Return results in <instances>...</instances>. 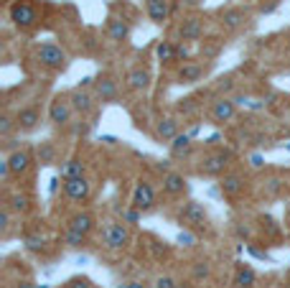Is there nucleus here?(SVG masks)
<instances>
[{
    "instance_id": "obj_23",
    "label": "nucleus",
    "mask_w": 290,
    "mask_h": 288,
    "mask_svg": "<svg viewBox=\"0 0 290 288\" xmlns=\"http://www.w3.org/2000/svg\"><path fill=\"white\" fill-rule=\"evenodd\" d=\"M255 283H257V275H255V270L252 268H239L237 270V275H234V288H255Z\"/></svg>"
},
{
    "instance_id": "obj_38",
    "label": "nucleus",
    "mask_w": 290,
    "mask_h": 288,
    "mask_svg": "<svg viewBox=\"0 0 290 288\" xmlns=\"http://www.w3.org/2000/svg\"><path fill=\"white\" fill-rule=\"evenodd\" d=\"M8 222H11V212H8V207H6L3 212H0V227L6 230V227H8Z\"/></svg>"
},
{
    "instance_id": "obj_43",
    "label": "nucleus",
    "mask_w": 290,
    "mask_h": 288,
    "mask_svg": "<svg viewBox=\"0 0 290 288\" xmlns=\"http://www.w3.org/2000/svg\"><path fill=\"white\" fill-rule=\"evenodd\" d=\"M16 288H36V285H33V283H28V280H23V283H18Z\"/></svg>"
},
{
    "instance_id": "obj_8",
    "label": "nucleus",
    "mask_w": 290,
    "mask_h": 288,
    "mask_svg": "<svg viewBox=\"0 0 290 288\" xmlns=\"http://www.w3.org/2000/svg\"><path fill=\"white\" fill-rule=\"evenodd\" d=\"M71 102L69 100H61V97H56L54 102H51V107H49V120L54 122V125H66V122L71 120Z\"/></svg>"
},
{
    "instance_id": "obj_24",
    "label": "nucleus",
    "mask_w": 290,
    "mask_h": 288,
    "mask_svg": "<svg viewBox=\"0 0 290 288\" xmlns=\"http://www.w3.org/2000/svg\"><path fill=\"white\" fill-rule=\"evenodd\" d=\"M176 135H178V122H176L173 117H163V120L158 122V138L173 140Z\"/></svg>"
},
{
    "instance_id": "obj_10",
    "label": "nucleus",
    "mask_w": 290,
    "mask_h": 288,
    "mask_svg": "<svg viewBox=\"0 0 290 288\" xmlns=\"http://www.w3.org/2000/svg\"><path fill=\"white\" fill-rule=\"evenodd\" d=\"M186 191V179L181 176V174H173V171H168L163 176V194H168V196H178V194H183Z\"/></svg>"
},
{
    "instance_id": "obj_30",
    "label": "nucleus",
    "mask_w": 290,
    "mask_h": 288,
    "mask_svg": "<svg viewBox=\"0 0 290 288\" xmlns=\"http://www.w3.org/2000/svg\"><path fill=\"white\" fill-rule=\"evenodd\" d=\"M38 158H41V163H51V161H54V148H51V143H41Z\"/></svg>"
},
{
    "instance_id": "obj_19",
    "label": "nucleus",
    "mask_w": 290,
    "mask_h": 288,
    "mask_svg": "<svg viewBox=\"0 0 290 288\" xmlns=\"http://www.w3.org/2000/svg\"><path fill=\"white\" fill-rule=\"evenodd\" d=\"M97 97H100L102 102H115V100H117V85H115L110 77H102V79L97 82Z\"/></svg>"
},
{
    "instance_id": "obj_26",
    "label": "nucleus",
    "mask_w": 290,
    "mask_h": 288,
    "mask_svg": "<svg viewBox=\"0 0 290 288\" xmlns=\"http://www.w3.org/2000/svg\"><path fill=\"white\" fill-rule=\"evenodd\" d=\"M61 176H64V179L84 176V163H81L79 158H71V161H66L64 166H61Z\"/></svg>"
},
{
    "instance_id": "obj_21",
    "label": "nucleus",
    "mask_w": 290,
    "mask_h": 288,
    "mask_svg": "<svg viewBox=\"0 0 290 288\" xmlns=\"http://www.w3.org/2000/svg\"><path fill=\"white\" fill-rule=\"evenodd\" d=\"M204 77V66L201 64H183L178 69V79L183 82V85H194V82H199Z\"/></svg>"
},
{
    "instance_id": "obj_36",
    "label": "nucleus",
    "mask_w": 290,
    "mask_h": 288,
    "mask_svg": "<svg viewBox=\"0 0 290 288\" xmlns=\"http://www.w3.org/2000/svg\"><path fill=\"white\" fill-rule=\"evenodd\" d=\"M11 130H13V120H11V117H0V133L8 135Z\"/></svg>"
},
{
    "instance_id": "obj_7",
    "label": "nucleus",
    "mask_w": 290,
    "mask_h": 288,
    "mask_svg": "<svg viewBox=\"0 0 290 288\" xmlns=\"http://www.w3.org/2000/svg\"><path fill=\"white\" fill-rule=\"evenodd\" d=\"M204 222H206V209H204V204H199V201L183 204V209H181V225L201 227Z\"/></svg>"
},
{
    "instance_id": "obj_16",
    "label": "nucleus",
    "mask_w": 290,
    "mask_h": 288,
    "mask_svg": "<svg viewBox=\"0 0 290 288\" xmlns=\"http://www.w3.org/2000/svg\"><path fill=\"white\" fill-rule=\"evenodd\" d=\"M128 85H130V90H135V92L148 90V87H150V71L143 69V66L133 69V71L128 74Z\"/></svg>"
},
{
    "instance_id": "obj_27",
    "label": "nucleus",
    "mask_w": 290,
    "mask_h": 288,
    "mask_svg": "<svg viewBox=\"0 0 290 288\" xmlns=\"http://www.w3.org/2000/svg\"><path fill=\"white\" fill-rule=\"evenodd\" d=\"M84 240H87V235H81V232H76V230H71V227H66V235H64V242L69 245V248H81V245H84Z\"/></svg>"
},
{
    "instance_id": "obj_42",
    "label": "nucleus",
    "mask_w": 290,
    "mask_h": 288,
    "mask_svg": "<svg viewBox=\"0 0 290 288\" xmlns=\"http://www.w3.org/2000/svg\"><path fill=\"white\" fill-rule=\"evenodd\" d=\"M199 130H201V128H199V125H194V128L188 130V135H191V138H196V135H199Z\"/></svg>"
},
{
    "instance_id": "obj_25",
    "label": "nucleus",
    "mask_w": 290,
    "mask_h": 288,
    "mask_svg": "<svg viewBox=\"0 0 290 288\" xmlns=\"http://www.w3.org/2000/svg\"><path fill=\"white\" fill-rule=\"evenodd\" d=\"M155 56H158L163 64L176 61V44H173V41H160V44L155 46Z\"/></svg>"
},
{
    "instance_id": "obj_14",
    "label": "nucleus",
    "mask_w": 290,
    "mask_h": 288,
    "mask_svg": "<svg viewBox=\"0 0 290 288\" xmlns=\"http://www.w3.org/2000/svg\"><path fill=\"white\" fill-rule=\"evenodd\" d=\"M8 163H11L13 176H21L31 169V156H28V151H16V153L8 156Z\"/></svg>"
},
{
    "instance_id": "obj_44",
    "label": "nucleus",
    "mask_w": 290,
    "mask_h": 288,
    "mask_svg": "<svg viewBox=\"0 0 290 288\" xmlns=\"http://www.w3.org/2000/svg\"><path fill=\"white\" fill-rule=\"evenodd\" d=\"M125 288H145V285H143V283H138V280H133V283H128Z\"/></svg>"
},
{
    "instance_id": "obj_46",
    "label": "nucleus",
    "mask_w": 290,
    "mask_h": 288,
    "mask_svg": "<svg viewBox=\"0 0 290 288\" xmlns=\"http://www.w3.org/2000/svg\"><path fill=\"white\" fill-rule=\"evenodd\" d=\"M285 148H287V151H290V143H285Z\"/></svg>"
},
{
    "instance_id": "obj_3",
    "label": "nucleus",
    "mask_w": 290,
    "mask_h": 288,
    "mask_svg": "<svg viewBox=\"0 0 290 288\" xmlns=\"http://www.w3.org/2000/svg\"><path fill=\"white\" fill-rule=\"evenodd\" d=\"M102 242H105L107 250H122V248H125V245L130 242V232H128L125 222H122V225H117V222L107 225L105 232H102Z\"/></svg>"
},
{
    "instance_id": "obj_9",
    "label": "nucleus",
    "mask_w": 290,
    "mask_h": 288,
    "mask_svg": "<svg viewBox=\"0 0 290 288\" xmlns=\"http://www.w3.org/2000/svg\"><path fill=\"white\" fill-rule=\"evenodd\" d=\"M234 112H237V102L222 97V100H217L214 107H212V120L222 125V122H229V120L234 117Z\"/></svg>"
},
{
    "instance_id": "obj_31",
    "label": "nucleus",
    "mask_w": 290,
    "mask_h": 288,
    "mask_svg": "<svg viewBox=\"0 0 290 288\" xmlns=\"http://www.w3.org/2000/svg\"><path fill=\"white\" fill-rule=\"evenodd\" d=\"M178 245H183V248H194V245H196V235L188 232V230L178 232Z\"/></svg>"
},
{
    "instance_id": "obj_1",
    "label": "nucleus",
    "mask_w": 290,
    "mask_h": 288,
    "mask_svg": "<svg viewBox=\"0 0 290 288\" xmlns=\"http://www.w3.org/2000/svg\"><path fill=\"white\" fill-rule=\"evenodd\" d=\"M232 161V151H214V153H206L199 163V174L204 176H219Z\"/></svg>"
},
{
    "instance_id": "obj_34",
    "label": "nucleus",
    "mask_w": 290,
    "mask_h": 288,
    "mask_svg": "<svg viewBox=\"0 0 290 288\" xmlns=\"http://www.w3.org/2000/svg\"><path fill=\"white\" fill-rule=\"evenodd\" d=\"M155 288H178V285H176V280L171 275H163V278L155 280Z\"/></svg>"
},
{
    "instance_id": "obj_15",
    "label": "nucleus",
    "mask_w": 290,
    "mask_h": 288,
    "mask_svg": "<svg viewBox=\"0 0 290 288\" xmlns=\"http://www.w3.org/2000/svg\"><path fill=\"white\" fill-rule=\"evenodd\" d=\"M148 18L153 23H165L168 18V0H148Z\"/></svg>"
},
{
    "instance_id": "obj_5",
    "label": "nucleus",
    "mask_w": 290,
    "mask_h": 288,
    "mask_svg": "<svg viewBox=\"0 0 290 288\" xmlns=\"http://www.w3.org/2000/svg\"><path fill=\"white\" fill-rule=\"evenodd\" d=\"M64 194L71 201H87L92 194V186L84 176H74V179H64Z\"/></svg>"
},
{
    "instance_id": "obj_40",
    "label": "nucleus",
    "mask_w": 290,
    "mask_h": 288,
    "mask_svg": "<svg viewBox=\"0 0 290 288\" xmlns=\"http://www.w3.org/2000/svg\"><path fill=\"white\" fill-rule=\"evenodd\" d=\"M194 275H196V278H206V275H209V268H206V265L201 263V265H196V270H194Z\"/></svg>"
},
{
    "instance_id": "obj_2",
    "label": "nucleus",
    "mask_w": 290,
    "mask_h": 288,
    "mask_svg": "<svg viewBox=\"0 0 290 288\" xmlns=\"http://www.w3.org/2000/svg\"><path fill=\"white\" fill-rule=\"evenodd\" d=\"M36 56H38L41 64L49 66V69H64V66H66V51H64L61 46L51 44V41L41 44V46L36 49Z\"/></svg>"
},
{
    "instance_id": "obj_22",
    "label": "nucleus",
    "mask_w": 290,
    "mask_h": 288,
    "mask_svg": "<svg viewBox=\"0 0 290 288\" xmlns=\"http://www.w3.org/2000/svg\"><path fill=\"white\" fill-rule=\"evenodd\" d=\"M247 21V13L242 11V8H229V11H224L222 13V23H224V28H239L242 23Z\"/></svg>"
},
{
    "instance_id": "obj_35",
    "label": "nucleus",
    "mask_w": 290,
    "mask_h": 288,
    "mask_svg": "<svg viewBox=\"0 0 290 288\" xmlns=\"http://www.w3.org/2000/svg\"><path fill=\"white\" fill-rule=\"evenodd\" d=\"M66 288H92V283L87 278H74V280H69Z\"/></svg>"
},
{
    "instance_id": "obj_33",
    "label": "nucleus",
    "mask_w": 290,
    "mask_h": 288,
    "mask_svg": "<svg viewBox=\"0 0 290 288\" xmlns=\"http://www.w3.org/2000/svg\"><path fill=\"white\" fill-rule=\"evenodd\" d=\"M178 110L183 112V115H194L199 107L194 105V100H181V105H178Z\"/></svg>"
},
{
    "instance_id": "obj_39",
    "label": "nucleus",
    "mask_w": 290,
    "mask_h": 288,
    "mask_svg": "<svg viewBox=\"0 0 290 288\" xmlns=\"http://www.w3.org/2000/svg\"><path fill=\"white\" fill-rule=\"evenodd\" d=\"M178 59H188V49H186L183 44L176 46V61H178Z\"/></svg>"
},
{
    "instance_id": "obj_17",
    "label": "nucleus",
    "mask_w": 290,
    "mask_h": 288,
    "mask_svg": "<svg viewBox=\"0 0 290 288\" xmlns=\"http://www.w3.org/2000/svg\"><path fill=\"white\" fill-rule=\"evenodd\" d=\"M107 36H110V41L120 44V41H125V38L130 36V26L122 21V18H115V21H110V26H107Z\"/></svg>"
},
{
    "instance_id": "obj_45",
    "label": "nucleus",
    "mask_w": 290,
    "mask_h": 288,
    "mask_svg": "<svg viewBox=\"0 0 290 288\" xmlns=\"http://www.w3.org/2000/svg\"><path fill=\"white\" fill-rule=\"evenodd\" d=\"M183 3H188V6H196V3H199V0H183Z\"/></svg>"
},
{
    "instance_id": "obj_6",
    "label": "nucleus",
    "mask_w": 290,
    "mask_h": 288,
    "mask_svg": "<svg viewBox=\"0 0 290 288\" xmlns=\"http://www.w3.org/2000/svg\"><path fill=\"white\" fill-rule=\"evenodd\" d=\"M130 207L140 209V212H150L155 207V189L148 184V181H140L133 191V204Z\"/></svg>"
},
{
    "instance_id": "obj_29",
    "label": "nucleus",
    "mask_w": 290,
    "mask_h": 288,
    "mask_svg": "<svg viewBox=\"0 0 290 288\" xmlns=\"http://www.w3.org/2000/svg\"><path fill=\"white\" fill-rule=\"evenodd\" d=\"M31 207V199L26 196V194H13V199H11V209H16V212H26Z\"/></svg>"
},
{
    "instance_id": "obj_18",
    "label": "nucleus",
    "mask_w": 290,
    "mask_h": 288,
    "mask_svg": "<svg viewBox=\"0 0 290 288\" xmlns=\"http://www.w3.org/2000/svg\"><path fill=\"white\" fill-rule=\"evenodd\" d=\"M69 227L76 230V232H81V235H89L92 227H94V217H92L89 212H79V214H74V217L69 220Z\"/></svg>"
},
{
    "instance_id": "obj_37",
    "label": "nucleus",
    "mask_w": 290,
    "mask_h": 288,
    "mask_svg": "<svg viewBox=\"0 0 290 288\" xmlns=\"http://www.w3.org/2000/svg\"><path fill=\"white\" fill-rule=\"evenodd\" d=\"M26 245H28V250H41V248H44V240H38V237H28V240H26Z\"/></svg>"
},
{
    "instance_id": "obj_12",
    "label": "nucleus",
    "mask_w": 290,
    "mask_h": 288,
    "mask_svg": "<svg viewBox=\"0 0 290 288\" xmlns=\"http://www.w3.org/2000/svg\"><path fill=\"white\" fill-rule=\"evenodd\" d=\"M38 122H41V115H38L36 107H23V110H18V115H16V125H18L21 130H33Z\"/></svg>"
},
{
    "instance_id": "obj_41",
    "label": "nucleus",
    "mask_w": 290,
    "mask_h": 288,
    "mask_svg": "<svg viewBox=\"0 0 290 288\" xmlns=\"http://www.w3.org/2000/svg\"><path fill=\"white\" fill-rule=\"evenodd\" d=\"M252 166H255V169L262 166V158H260V156H252Z\"/></svg>"
},
{
    "instance_id": "obj_28",
    "label": "nucleus",
    "mask_w": 290,
    "mask_h": 288,
    "mask_svg": "<svg viewBox=\"0 0 290 288\" xmlns=\"http://www.w3.org/2000/svg\"><path fill=\"white\" fill-rule=\"evenodd\" d=\"M188 143H191V135H188V133H183V135L178 133V135L173 138V143H171V153H173V156H181V153L188 148Z\"/></svg>"
},
{
    "instance_id": "obj_11",
    "label": "nucleus",
    "mask_w": 290,
    "mask_h": 288,
    "mask_svg": "<svg viewBox=\"0 0 290 288\" xmlns=\"http://www.w3.org/2000/svg\"><path fill=\"white\" fill-rule=\"evenodd\" d=\"M201 33H204V23H201L199 18H186V21L181 23V28H178L181 41H199Z\"/></svg>"
},
{
    "instance_id": "obj_20",
    "label": "nucleus",
    "mask_w": 290,
    "mask_h": 288,
    "mask_svg": "<svg viewBox=\"0 0 290 288\" xmlns=\"http://www.w3.org/2000/svg\"><path fill=\"white\" fill-rule=\"evenodd\" d=\"M222 191H224V196H237L242 189H244V181H242V176L239 174H227L224 179H222Z\"/></svg>"
},
{
    "instance_id": "obj_4",
    "label": "nucleus",
    "mask_w": 290,
    "mask_h": 288,
    "mask_svg": "<svg viewBox=\"0 0 290 288\" xmlns=\"http://www.w3.org/2000/svg\"><path fill=\"white\" fill-rule=\"evenodd\" d=\"M11 21H13L18 28H31V26H36V21H38V11H36L31 3L21 0V3H16V6L11 8Z\"/></svg>"
},
{
    "instance_id": "obj_13",
    "label": "nucleus",
    "mask_w": 290,
    "mask_h": 288,
    "mask_svg": "<svg viewBox=\"0 0 290 288\" xmlns=\"http://www.w3.org/2000/svg\"><path fill=\"white\" fill-rule=\"evenodd\" d=\"M69 102H71V107H74L76 112H81V115L92 112V107H94L92 95H89V92H84V90H74V92L69 95Z\"/></svg>"
},
{
    "instance_id": "obj_32",
    "label": "nucleus",
    "mask_w": 290,
    "mask_h": 288,
    "mask_svg": "<svg viewBox=\"0 0 290 288\" xmlns=\"http://www.w3.org/2000/svg\"><path fill=\"white\" fill-rule=\"evenodd\" d=\"M138 220H140V209H135V207L122 212V222H125V225H135Z\"/></svg>"
}]
</instances>
